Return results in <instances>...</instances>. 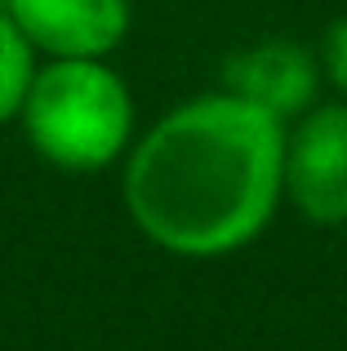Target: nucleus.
<instances>
[{
  "label": "nucleus",
  "instance_id": "f257e3e1",
  "mask_svg": "<svg viewBox=\"0 0 347 351\" xmlns=\"http://www.w3.org/2000/svg\"><path fill=\"white\" fill-rule=\"evenodd\" d=\"M121 191L156 249L236 254L263 236L285 196V120L227 89L200 94L130 147Z\"/></svg>",
  "mask_w": 347,
  "mask_h": 351
},
{
  "label": "nucleus",
  "instance_id": "f03ea898",
  "mask_svg": "<svg viewBox=\"0 0 347 351\" xmlns=\"http://www.w3.org/2000/svg\"><path fill=\"white\" fill-rule=\"evenodd\" d=\"M23 134L53 169L94 173L134 147L130 85L103 58H49L23 98Z\"/></svg>",
  "mask_w": 347,
  "mask_h": 351
},
{
  "label": "nucleus",
  "instance_id": "7ed1b4c3",
  "mask_svg": "<svg viewBox=\"0 0 347 351\" xmlns=\"http://www.w3.org/2000/svg\"><path fill=\"white\" fill-rule=\"evenodd\" d=\"M285 196L307 223H347V98L307 107L285 134Z\"/></svg>",
  "mask_w": 347,
  "mask_h": 351
},
{
  "label": "nucleus",
  "instance_id": "20e7f679",
  "mask_svg": "<svg viewBox=\"0 0 347 351\" xmlns=\"http://www.w3.org/2000/svg\"><path fill=\"white\" fill-rule=\"evenodd\" d=\"M5 14L45 58H107L130 32V0H5Z\"/></svg>",
  "mask_w": 347,
  "mask_h": 351
},
{
  "label": "nucleus",
  "instance_id": "39448f33",
  "mask_svg": "<svg viewBox=\"0 0 347 351\" xmlns=\"http://www.w3.org/2000/svg\"><path fill=\"white\" fill-rule=\"evenodd\" d=\"M321 85V62L294 40H263L232 53L223 67V89L272 112L276 120L303 116Z\"/></svg>",
  "mask_w": 347,
  "mask_h": 351
},
{
  "label": "nucleus",
  "instance_id": "423d86ee",
  "mask_svg": "<svg viewBox=\"0 0 347 351\" xmlns=\"http://www.w3.org/2000/svg\"><path fill=\"white\" fill-rule=\"evenodd\" d=\"M32 76H36V49L18 23L0 9V125L14 120L23 112V98L32 89Z\"/></svg>",
  "mask_w": 347,
  "mask_h": 351
},
{
  "label": "nucleus",
  "instance_id": "0eeeda50",
  "mask_svg": "<svg viewBox=\"0 0 347 351\" xmlns=\"http://www.w3.org/2000/svg\"><path fill=\"white\" fill-rule=\"evenodd\" d=\"M321 67H325V76H330V85L347 98V14H343V18H334L330 32H325Z\"/></svg>",
  "mask_w": 347,
  "mask_h": 351
},
{
  "label": "nucleus",
  "instance_id": "6e6552de",
  "mask_svg": "<svg viewBox=\"0 0 347 351\" xmlns=\"http://www.w3.org/2000/svg\"><path fill=\"white\" fill-rule=\"evenodd\" d=\"M0 9H5V0H0Z\"/></svg>",
  "mask_w": 347,
  "mask_h": 351
}]
</instances>
